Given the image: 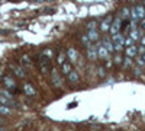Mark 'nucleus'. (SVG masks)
<instances>
[{"instance_id": "obj_38", "label": "nucleus", "mask_w": 145, "mask_h": 131, "mask_svg": "<svg viewBox=\"0 0 145 131\" xmlns=\"http://www.w3.org/2000/svg\"><path fill=\"white\" fill-rule=\"evenodd\" d=\"M141 57H142V60H144V61H145V53H144V54H142V55H141Z\"/></svg>"}, {"instance_id": "obj_11", "label": "nucleus", "mask_w": 145, "mask_h": 131, "mask_svg": "<svg viewBox=\"0 0 145 131\" xmlns=\"http://www.w3.org/2000/svg\"><path fill=\"white\" fill-rule=\"evenodd\" d=\"M102 45H103L105 48L107 50V53H109V54H113V53H115V48H113V42H112V39L109 38V37H105V38H103V41H102Z\"/></svg>"}, {"instance_id": "obj_14", "label": "nucleus", "mask_w": 145, "mask_h": 131, "mask_svg": "<svg viewBox=\"0 0 145 131\" xmlns=\"http://www.w3.org/2000/svg\"><path fill=\"white\" fill-rule=\"evenodd\" d=\"M138 55V48H137V45H131L128 47V48H125V57H129V58H135Z\"/></svg>"}, {"instance_id": "obj_35", "label": "nucleus", "mask_w": 145, "mask_h": 131, "mask_svg": "<svg viewBox=\"0 0 145 131\" xmlns=\"http://www.w3.org/2000/svg\"><path fill=\"white\" fill-rule=\"evenodd\" d=\"M137 48H138V55H142L145 53V47L144 45H137Z\"/></svg>"}, {"instance_id": "obj_42", "label": "nucleus", "mask_w": 145, "mask_h": 131, "mask_svg": "<svg viewBox=\"0 0 145 131\" xmlns=\"http://www.w3.org/2000/svg\"><path fill=\"white\" fill-rule=\"evenodd\" d=\"M48 2H54V0H48Z\"/></svg>"}, {"instance_id": "obj_18", "label": "nucleus", "mask_w": 145, "mask_h": 131, "mask_svg": "<svg viewBox=\"0 0 145 131\" xmlns=\"http://www.w3.org/2000/svg\"><path fill=\"white\" fill-rule=\"evenodd\" d=\"M134 10L137 12L139 20L145 18V6H144V5H135V6H134Z\"/></svg>"}, {"instance_id": "obj_23", "label": "nucleus", "mask_w": 145, "mask_h": 131, "mask_svg": "<svg viewBox=\"0 0 145 131\" xmlns=\"http://www.w3.org/2000/svg\"><path fill=\"white\" fill-rule=\"evenodd\" d=\"M123 68H129V67H134V58H129V57H123V63H122Z\"/></svg>"}, {"instance_id": "obj_13", "label": "nucleus", "mask_w": 145, "mask_h": 131, "mask_svg": "<svg viewBox=\"0 0 145 131\" xmlns=\"http://www.w3.org/2000/svg\"><path fill=\"white\" fill-rule=\"evenodd\" d=\"M71 71H72V64H71L68 60H67L63 66H59V73L64 74V76H68Z\"/></svg>"}, {"instance_id": "obj_24", "label": "nucleus", "mask_w": 145, "mask_h": 131, "mask_svg": "<svg viewBox=\"0 0 145 131\" xmlns=\"http://www.w3.org/2000/svg\"><path fill=\"white\" fill-rule=\"evenodd\" d=\"M0 105H6V106H13V102H12L10 99L5 98L2 93H0Z\"/></svg>"}, {"instance_id": "obj_37", "label": "nucleus", "mask_w": 145, "mask_h": 131, "mask_svg": "<svg viewBox=\"0 0 145 131\" xmlns=\"http://www.w3.org/2000/svg\"><path fill=\"white\" fill-rule=\"evenodd\" d=\"M139 45H144L145 47V35H142L141 39H139Z\"/></svg>"}, {"instance_id": "obj_1", "label": "nucleus", "mask_w": 145, "mask_h": 131, "mask_svg": "<svg viewBox=\"0 0 145 131\" xmlns=\"http://www.w3.org/2000/svg\"><path fill=\"white\" fill-rule=\"evenodd\" d=\"M51 82H52V85L54 88L59 89V88H63V80H61V74H59V70L58 68H51Z\"/></svg>"}, {"instance_id": "obj_28", "label": "nucleus", "mask_w": 145, "mask_h": 131, "mask_svg": "<svg viewBox=\"0 0 145 131\" xmlns=\"http://www.w3.org/2000/svg\"><path fill=\"white\" fill-rule=\"evenodd\" d=\"M132 68H134V70H132V71H134V74L137 76V77H139L141 74H142V67H139V66H134V67H132Z\"/></svg>"}, {"instance_id": "obj_7", "label": "nucleus", "mask_w": 145, "mask_h": 131, "mask_svg": "<svg viewBox=\"0 0 145 131\" xmlns=\"http://www.w3.org/2000/svg\"><path fill=\"white\" fill-rule=\"evenodd\" d=\"M86 50H87V60L90 61L97 60V48H96L94 44H90L89 47H86Z\"/></svg>"}, {"instance_id": "obj_16", "label": "nucleus", "mask_w": 145, "mask_h": 131, "mask_svg": "<svg viewBox=\"0 0 145 131\" xmlns=\"http://www.w3.org/2000/svg\"><path fill=\"white\" fill-rule=\"evenodd\" d=\"M23 92H25V95L26 96H36V89L31 85V83H25L23 85Z\"/></svg>"}, {"instance_id": "obj_25", "label": "nucleus", "mask_w": 145, "mask_h": 131, "mask_svg": "<svg viewBox=\"0 0 145 131\" xmlns=\"http://www.w3.org/2000/svg\"><path fill=\"white\" fill-rule=\"evenodd\" d=\"M120 15H122V18L123 19H131V9H128V7H123L122 10H120Z\"/></svg>"}, {"instance_id": "obj_3", "label": "nucleus", "mask_w": 145, "mask_h": 131, "mask_svg": "<svg viewBox=\"0 0 145 131\" xmlns=\"http://www.w3.org/2000/svg\"><path fill=\"white\" fill-rule=\"evenodd\" d=\"M120 29H122V18H115V19L112 20L110 29H109V32H110V37H113V35L119 34Z\"/></svg>"}, {"instance_id": "obj_10", "label": "nucleus", "mask_w": 145, "mask_h": 131, "mask_svg": "<svg viewBox=\"0 0 145 131\" xmlns=\"http://www.w3.org/2000/svg\"><path fill=\"white\" fill-rule=\"evenodd\" d=\"M86 34H87V37H89V39H90L91 44L97 42L100 39V31L99 29H91V31H87Z\"/></svg>"}, {"instance_id": "obj_21", "label": "nucleus", "mask_w": 145, "mask_h": 131, "mask_svg": "<svg viewBox=\"0 0 145 131\" xmlns=\"http://www.w3.org/2000/svg\"><path fill=\"white\" fill-rule=\"evenodd\" d=\"M12 114V108L6 105H0V117H7Z\"/></svg>"}, {"instance_id": "obj_30", "label": "nucleus", "mask_w": 145, "mask_h": 131, "mask_svg": "<svg viewBox=\"0 0 145 131\" xmlns=\"http://www.w3.org/2000/svg\"><path fill=\"white\" fill-rule=\"evenodd\" d=\"M0 93H2V95H3V96H5V98H7V99H10V101H12V99H13V93H12L10 90H7V89H5V90H2V92H0Z\"/></svg>"}, {"instance_id": "obj_31", "label": "nucleus", "mask_w": 145, "mask_h": 131, "mask_svg": "<svg viewBox=\"0 0 145 131\" xmlns=\"http://www.w3.org/2000/svg\"><path fill=\"white\" fill-rule=\"evenodd\" d=\"M135 42L134 41H132L129 37H125V42H123V47H125V48H128V47H131V45H134Z\"/></svg>"}, {"instance_id": "obj_9", "label": "nucleus", "mask_w": 145, "mask_h": 131, "mask_svg": "<svg viewBox=\"0 0 145 131\" xmlns=\"http://www.w3.org/2000/svg\"><path fill=\"white\" fill-rule=\"evenodd\" d=\"M142 35H145V34H144V31H141L139 28H137V29H131L128 37H129L132 41H134V42H137V41H139V39H141Z\"/></svg>"}, {"instance_id": "obj_27", "label": "nucleus", "mask_w": 145, "mask_h": 131, "mask_svg": "<svg viewBox=\"0 0 145 131\" xmlns=\"http://www.w3.org/2000/svg\"><path fill=\"white\" fill-rule=\"evenodd\" d=\"M81 42H83L84 47H89V45L91 44L90 39H89V37H87V34H83V35H81Z\"/></svg>"}, {"instance_id": "obj_20", "label": "nucleus", "mask_w": 145, "mask_h": 131, "mask_svg": "<svg viewBox=\"0 0 145 131\" xmlns=\"http://www.w3.org/2000/svg\"><path fill=\"white\" fill-rule=\"evenodd\" d=\"M41 55L45 57V58H48V60H52V58H54V50L52 48H44Z\"/></svg>"}, {"instance_id": "obj_29", "label": "nucleus", "mask_w": 145, "mask_h": 131, "mask_svg": "<svg viewBox=\"0 0 145 131\" xmlns=\"http://www.w3.org/2000/svg\"><path fill=\"white\" fill-rule=\"evenodd\" d=\"M91 29H97V22L96 20L87 22V31H91Z\"/></svg>"}, {"instance_id": "obj_6", "label": "nucleus", "mask_w": 145, "mask_h": 131, "mask_svg": "<svg viewBox=\"0 0 145 131\" xmlns=\"http://www.w3.org/2000/svg\"><path fill=\"white\" fill-rule=\"evenodd\" d=\"M67 60H68L71 64L78 61V51L74 48V47H70V48L67 50Z\"/></svg>"}, {"instance_id": "obj_5", "label": "nucleus", "mask_w": 145, "mask_h": 131, "mask_svg": "<svg viewBox=\"0 0 145 131\" xmlns=\"http://www.w3.org/2000/svg\"><path fill=\"white\" fill-rule=\"evenodd\" d=\"M39 63H41V73L42 74H48V73H51V70L50 68H52L51 67V60H48V58H45V57H39Z\"/></svg>"}, {"instance_id": "obj_41", "label": "nucleus", "mask_w": 145, "mask_h": 131, "mask_svg": "<svg viewBox=\"0 0 145 131\" xmlns=\"http://www.w3.org/2000/svg\"><path fill=\"white\" fill-rule=\"evenodd\" d=\"M2 122H3V120H0V124H2Z\"/></svg>"}, {"instance_id": "obj_34", "label": "nucleus", "mask_w": 145, "mask_h": 131, "mask_svg": "<svg viewBox=\"0 0 145 131\" xmlns=\"http://www.w3.org/2000/svg\"><path fill=\"white\" fill-rule=\"evenodd\" d=\"M97 74H99L100 77H105V76H106V71H105V67H99V68H97Z\"/></svg>"}, {"instance_id": "obj_32", "label": "nucleus", "mask_w": 145, "mask_h": 131, "mask_svg": "<svg viewBox=\"0 0 145 131\" xmlns=\"http://www.w3.org/2000/svg\"><path fill=\"white\" fill-rule=\"evenodd\" d=\"M113 48H115V53H122L125 47L122 44H113Z\"/></svg>"}, {"instance_id": "obj_12", "label": "nucleus", "mask_w": 145, "mask_h": 131, "mask_svg": "<svg viewBox=\"0 0 145 131\" xmlns=\"http://www.w3.org/2000/svg\"><path fill=\"white\" fill-rule=\"evenodd\" d=\"M67 80H68L70 85H76V83H78V82H80V74H78V71H77V70H72L71 73L67 76Z\"/></svg>"}, {"instance_id": "obj_17", "label": "nucleus", "mask_w": 145, "mask_h": 131, "mask_svg": "<svg viewBox=\"0 0 145 131\" xmlns=\"http://www.w3.org/2000/svg\"><path fill=\"white\" fill-rule=\"evenodd\" d=\"M110 39H112L113 44H122V45H123V42H125V35H123L122 32H119V34L113 35V37H110Z\"/></svg>"}, {"instance_id": "obj_19", "label": "nucleus", "mask_w": 145, "mask_h": 131, "mask_svg": "<svg viewBox=\"0 0 145 131\" xmlns=\"http://www.w3.org/2000/svg\"><path fill=\"white\" fill-rule=\"evenodd\" d=\"M65 61H67V53H64V51L58 53V55H57V63H58V66H63Z\"/></svg>"}, {"instance_id": "obj_8", "label": "nucleus", "mask_w": 145, "mask_h": 131, "mask_svg": "<svg viewBox=\"0 0 145 131\" xmlns=\"http://www.w3.org/2000/svg\"><path fill=\"white\" fill-rule=\"evenodd\" d=\"M112 16H106L102 22H100V32H103V34H106V32H109V29H110V25H112Z\"/></svg>"}, {"instance_id": "obj_33", "label": "nucleus", "mask_w": 145, "mask_h": 131, "mask_svg": "<svg viewBox=\"0 0 145 131\" xmlns=\"http://www.w3.org/2000/svg\"><path fill=\"white\" fill-rule=\"evenodd\" d=\"M135 61L138 63L139 67H145V61L142 60V57H141V55H137V57H135Z\"/></svg>"}, {"instance_id": "obj_26", "label": "nucleus", "mask_w": 145, "mask_h": 131, "mask_svg": "<svg viewBox=\"0 0 145 131\" xmlns=\"http://www.w3.org/2000/svg\"><path fill=\"white\" fill-rule=\"evenodd\" d=\"M20 61H22V64H23V66H31V57L25 54V55H22Z\"/></svg>"}, {"instance_id": "obj_15", "label": "nucleus", "mask_w": 145, "mask_h": 131, "mask_svg": "<svg viewBox=\"0 0 145 131\" xmlns=\"http://www.w3.org/2000/svg\"><path fill=\"white\" fill-rule=\"evenodd\" d=\"M12 71H13L15 76L19 77V79H25L26 77V73H25V70H23L22 66H12Z\"/></svg>"}, {"instance_id": "obj_36", "label": "nucleus", "mask_w": 145, "mask_h": 131, "mask_svg": "<svg viewBox=\"0 0 145 131\" xmlns=\"http://www.w3.org/2000/svg\"><path fill=\"white\" fill-rule=\"evenodd\" d=\"M139 29H141V31H144V32H145V18H144V19H141V20H139Z\"/></svg>"}, {"instance_id": "obj_4", "label": "nucleus", "mask_w": 145, "mask_h": 131, "mask_svg": "<svg viewBox=\"0 0 145 131\" xmlns=\"http://www.w3.org/2000/svg\"><path fill=\"white\" fill-rule=\"evenodd\" d=\"M2 83H3L5 89H7V90L16 89V80H15V77H13V76H9V74L3 76V79H2Z\"/></svg>"}, {"instance_id": "obj_22", "label": "nucleus", "mask_w": 145, "mask_h": 131, "mask_svg": "<svg viewBox=\"0 0 145 131\" xmlns=\"http://www.w3.org/2000/svg\"><path fill=\"white\" fill-rule=\"evenodd\" d=\"M113 63H115L116 66H122V63H123V55L120 54V53H115V55H113Z\"/></svg>"}, {"instance_id": "obj_39", "label": "nucleus", "mask_w": 145, "mask_h": 131, "mask_svg": "<svg viewBox=\"0 0 145 131\" xmlns=\"http://www.w3.org/2000/svg\"><path fill=\"white\" fill-rule=\"evenodd\" d=\"M0 131H6V130H5L3 127H0Z\"/></svg>"}, {"instance_id": "obj_2", "label": "nucleus", "mask_w": 145, "mask_h": 131, "mask_svg": "<svg viewBox=\"0 0 145 131\" xmlns=\"http://www.w3.org/2000/svg\"><path fill=\"white\" fill-rule=\"evenodd\" d=\"M96 48H97V58H99V60H102V61L110 60V54H109L107 50L102 45V42H97V44H96Z\"/></svg>"}, {"instance_id": "obj_40", "label": "nucleus", "mask_w": 145, "mask_h": 131, "mask_svg": "<svg viewBox=\"0 0 145 131\" xmlns=\"http://www.w3.org/2000/svg\"><path fill=\"white\" fill-rule=\"evenodd\" d=\"M36 2H38V3H41V2H44V0H36Z\"/></svg>"}]
</instances>
